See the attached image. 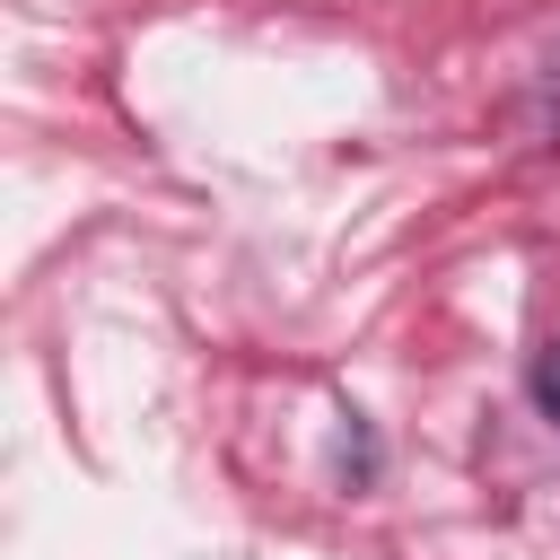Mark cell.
Listing matches in <instances>:
<instances>
[{"label":"cell","mask_w":560,"mask_h":560,"mask_svg":"<svg viewBox=\"0 0 560 560\" xmlns=\"http://www.w3.org/2000/svg\"><path fill=\"white\" fill-rule=\"evenodd\" d=\"M534 394H542V411L560 420V341H551V350L534 359Z\"/></svg>","instance_id":"1"}]
</instances>
